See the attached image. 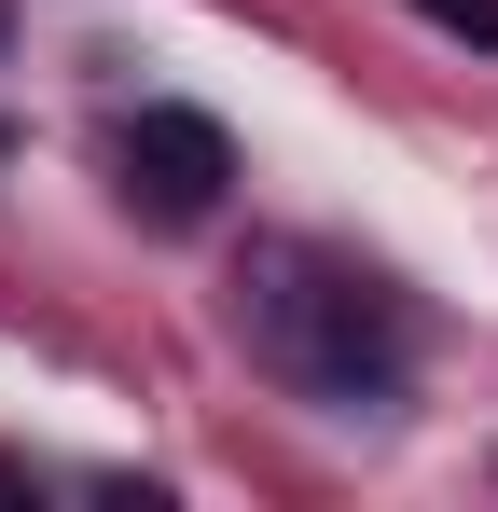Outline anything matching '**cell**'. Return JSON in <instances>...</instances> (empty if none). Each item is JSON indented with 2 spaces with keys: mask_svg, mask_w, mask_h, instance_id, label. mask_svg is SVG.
Instances as JSON below:
<instances>
[{
  "mask_svg": "<svg viewBox=\"0 0 498 512\" xmlns=\"http://www.w3.org/2000/svg\"><path fill=\"white\" fill-rule=\"evenodd\" d=\"M429 28H457V42H498V0H415Z\"/></svg>",
  "mask_w": 498,
  "mask_h": 512,
  "instance_id": "obj_3",
  "label": "cell"
},
{
  "mask_svg": "<svg viewBox=\"0 0 498 512\" xmlns=\"http://www.w3.org/2000/svg\"><path fill=\"white\" fill-rule=\"evenodd\" d=\"M0 28H14V14H0Z\"/></svg>",
  "mask_w": 498,
  "mask_h": 512,
  "instance_id": "obj_4",
  "label": "cell"
},
{
  "mask_svg": "<svg viewBox=\"0 0 498 512\" xmlns=\"http://www.w3.org/2000/svg\"><path fill=\"white\" fill-rule=\"evenodd\" d=\"M222 180H236V139H222L208 111H139V125H125V194H139L153 222H208Z\"/></svg>",
  "mask_w": 498,
  "mask_h": 512,
  "instance_id": "obj_2",
  "label": "cell"
},
{
  "mask_svg": "<svg viewBox=\"0 0 498 512\" xmlns=\"http://www.w3.org/2000/svg\"><path fill=\"white\" fill-rule=\"evenodd\" d=\"M236 319H249V360L291 374L305 402H388L402 388V291L332 250H249Z\"/></svg>",
  "mask_w": 498,
  "mask_h": 512,
  "instance_id": "obj_1",
  "label": "cell"
}]
</instances>
